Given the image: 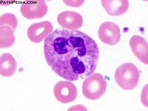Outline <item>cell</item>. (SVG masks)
<instances>
[{"label":"cell","mask_w":148,"mask_h":111,"mask_svg":"<svg viewBox=\"0 0 148 111\" xmlns=\"http://www.w3.org/2000/svg\"><path fill=\"white\" fill-rule=\"evenodd\" d=\"M98 35L103 42L111 46L114 45L121 40L120 29L114 23L105 22L99 26Z\"/></svg>","instance_id":"4"},{"label":"cell","mask_w":148,"mask_h":111,"mask_svg":"<svg viewBox=\"0 0 148 111\" xmlns=\"http://www.w3.org/2000/svg\"><path fill=\"white\" fill-rule=\"evenodd\" d=\"M132 53L139 60L148 65V43L145 38L139 35H134L130 41Z\"/></svg>","instance_id":"5"},{"label":"cell","mask_w":148,"mask_h":111,"mask_svg":"<svg viewBox=\"0 0 148 111\" xmlns=\"http://www.w3.org/2000/svg\"><path fill=\"white\" fill-rule=\"evenodd\" d=\"M101 3L106 12L111 16L123 14L127 12L129 6V2L127 0H103L101 1Z\"/></svg>","instance_id":"7"},{"label":"cell","mask_w":148,"mask_h":111,"mask_svg":"<svg viewBox=\"0 0 148 111\" xmlns=\"http://www.w3.org/2000/svg\"><path fill=\"white\" fill-rule=\"evenodd\" d=\"M57 97L59 101L63 103L73 101L77 97V88L72 83L61 81L59 83Z\"/></svg>","instance_id":"6"},{"label":"cell","mask_w":148,"mask_h":111,"mask_svg":"<svg viewBox=\"0 0 148 111\" xmlns=\"http://www.w3.org/2000/svg\"><path fill=\"white\" fill-rule=\"evenodd\" d=\"M140 73L137 67L131 62L123 64L116 70L114 75L116 82L122 89L133 90L137 86Z\"/></svg>","instance_id":"2"},{"label":"cell","mask_w":148,"mask_h":111,"mask_svg":"<svg viewBox=\"0 0 148 111\" xmlns=\"http://www.w3.org/2000/svg\"><path fill=\"white\" fill-rule=\"evenodd\" d=\"M43 52L52 71L65 80L74 81L94 73L99 51L95 41L85 33L58 28L45 39Z\"/></svg>","instance_id":"1"},{"label":"cell","mask_w":148,"mask_h":111,"mask_svg":"<svg viewBox=\"0 0 148 111\" xmlns=\"http://www.w3.org/2000/svg\"><path fill=\"white\" fill-rule=\"evenodd\" d=\"M60 19L62 27L71 30L79 29L83 23L81 15L74 11H66L62 13Z\"/></svg>","instance_id":"8"},{"label":"cell","mask_w":148,"mask_h":111,"mask_svg":"<svg viewBox=\"0 0 148 111\" xmlns=\"http://www.w3.org/2000/svg\"><path fill=\"white\" fill-rule=\"evenodd\" d=\"M107 81L103 75L95 73L88 76L82 85V92L84 96L90 100L99 99L106 90Z\"/></svg>","instance_id":"3"}]
</instances>
